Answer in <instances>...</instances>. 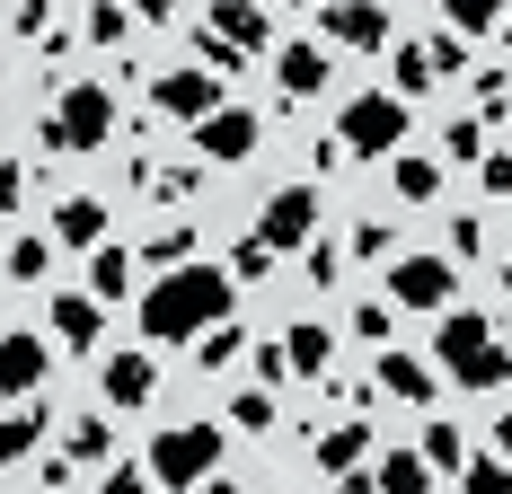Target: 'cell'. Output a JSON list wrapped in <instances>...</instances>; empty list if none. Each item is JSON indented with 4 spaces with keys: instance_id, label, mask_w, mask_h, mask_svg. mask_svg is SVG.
I'll return each mask as SVG.
<instances>
[{
    "instance_id": "1",
    "label": "cell",
    "mask_w": 512,
    "mask_h": 494,
    "mask_svg": "<svg viewBox=\"0 0 512 494\" xmlns=\"http://www.w3.org/2000/svg\"><path fill=\"white\" fill-rule=\"evenodd\" d=\"M221 318H239V283H230L212 256L159 274L151 292H142V336H151V345H195V336L221 327Z\"/></svg>"
},
{
    "instance_id": "2",
    "label": "cell",
    "mask_w": 512,
    "mask_h": 494,
    "mask_svg": "<svg viewBox=\"0 0 512 494\" xmlns=\"http://www.w3.org/2000/svg\"><path fill=\"white\" fill-rule=\"evenodd\" d=\"M442 380L451 389H512V353L486 309H442Z\"/></svg>"
},
{
    "instance_id": "3",
    "label": "cell",
    "mask_w": 512,
    "mask_h": 494,
    "mask_svg": "<svg viewBox=\"0 0 512 494\" xmlns=\"http://www.w3.org/2000/svg\"><path fill=\"white\" fill-rule=\"evenodd\" d=\"M221 459H230V433H221V424H168V433L151 442V459H142V477L195 494L204 477H221Z\"/></svg>"
},
{
    "instance_id": "4",
    "label": "cell",
    "mask_w": 512,
    "mask_h": 494,
    "mask_svg": "<svg viewBox=\"0 0 512 494\" xmlns=\"http://www.w3.org/2000/svg\"><path fill=\"white\" fill-rule=\"evenodd\" d=\"M407 133H415V106L389 98V89H362L336 115V150L345 159H389V150H407Z\"/></svg>"
},
{
    "instance_id": "5",
    "label": "cell",
    "mask_w": 512,
    "mask_h": 494,
    "mask_svg": "<svg viewBox=\"0 0 512 494\" xmlns=\"http://www.w3.org/2000/svg\"><path fill=\"white\" fill-rule=\"evenodd\" d=\"M106 142H115V89L71 80V89L45 106V150H106Z\"/></svg>"
},
{
    "instance_id": "6",
    "label": "cell",
    "mask_w": 512,
    "mask_h": 494,
    "mask_svg": "<svg viewBox=\"0 0 512 494\" xmlns=\"http://www.w3.org/2000/svg\"><path fill=\"white\" fill-rule=\"evenodd\" d=\"M460 274H451V256H433V247H407V256H389V309H460Z\"/></svg>"
},
{
    "instance_id": "7",
    "label": "cell",
    "mask_w": 512,
    "mask_h": 494,
    "mask_svg": "<svg viewBox=\"0 0 512 494\" xmlns=\"http://www.w3.org/2000/svg\"><path fill=\"white\" fill-rule=\"evenodd\" d=\"M265 256H292V247L318 239V186H283V195H265V212H256V230H248Z\"/></svg>"
},
{
    "instance_id": "8",
    "label": "cell",
    "mask_w": 512,
    "mask_h": 494,
    "mask_svg": "<svg viewBox=\"0 0 512 494\" xmlns=\"http://www.w3.org/2000/svg\"><path fill=\"white\" fill-rule=\"evenodd\" d=\"M256 142H265V115H256V106H230V98L195 124V159H221V168L256 159Z\"/></svg>"
},
{
    "instance_id": "9",
    "label": "cell",
    "mask_w": 512,
    "mask_h": 494,
    "mask_svg": "<svg viewBox=\"0 0 512 494\" xmlns=\"http://www.w3.org/2000/svg\"><path fill=\"white\" fill-rule=\"evenodd\" d=\"M318 36L345 53H380L389 45V9L380 0H318Z\"/></svg>"
},
{
    "instance_id": "10",
    "label": "cell",
    "mask_w": 512,
    "mask_h": 494,
    "mask_svg": "<svg viewBox=\"0 0 512 494\" xmlns=\"http://www.w3.org/2000/svg\"><path fill=\"white\" fill-rule=\"evenodd\" d=\"M98 397H106V406H124V415H142V406L159 397V362H151V353H133V345L106 353V362H98Z\"/></svg>"
},
{
    "instance_id": "11",
    "label": "cell",
    "mask_w": 512,
    "mask_h": 494,
    "mask_svg": "<svg viewBox=\"0 0 512 494\" xmlns=\"http://www.w3.org/2000/svg\"><path fill=\"white\" fill-rule=\"evenodd\" d=\"M151 106H159V115H177V124H204L212 106H221V80L195 71V62H186V71H159V80H151Z\"/></svg>"
},
{
    "instance_id": "12",
    "label": "cell",
    "mask_w": 512,
    "mask_h": 494,
    "mask_svg": "<svg viewBox=\"0 0 512 494\" xmlns=\"http://www.w3.org/2000/svg\"><path fill=\"white\" fill-rule=\"evenodd\" d=\"M45 362H53L45 336H0V415H9L18 397H36V389H45Z\"/></svg>"
},
{
    "instance_id": "13",
    "label": "cell",
    "mask_w": 512,
    "mask_h": 494,
    "mask_svg": "<svg viewBox=\"0 0 512 494\" xmlns=\"http://www.w3.org/2000/svg\"><path fill=\"white\" fill-rule=\"evenodd\" d=\"M204 27L221 36V45H239V53H265V45H274V18H265V0H212Z\"/></svg>"
},
{
    "instance_id": "14",
    "label": "cell",
    "mask_w": 512,
    "mask_h": 494,
    "mask_svg": "<svg viewBox=\"0 0 512 494\" xmlns=\"http://www.w3.org/2000/svg\"><path fill=\"white\" fill-rule=\"evenodd\" d=\"M53 336H62V353H98V336H106V309L89 292H53Z\"/></svg>"
},
{
    "instance_id": "15",
    "label": "cell",
    "mask_w": 512,
    "mask_h": 494,
    "mask_svg": "<svg viewBox=\"0 0 512 494\" xmlns=\"http://www.w3.org/2000/svg\"><path fill=\"white\" fill-rule=\"evenodd\" d=\"M309 459H318L327 477H345V468H362V459H380V442H371V424H362V415H345V424H327V433L309 442Z\"/></svg>"
},
{
    "instance_id": "16",
    "label": "cell",
    "mask_w": 512,
    "mask_h": 494,
    "mask_svg": "<svg viewBox=\"0 0 512 494\" xmlns=\"http://www.w3.org/2000/svg\"><path fill=\"white\" fill-rule=\"evenodd\" d=\"M274 80H283L292 98H318V89H327V45H318V36H292V45L274 53Z\"/></svg>"
},
{
    "instance_id": "17",
    "label": "cell",
    "mask_w": 512,
    "mask_h": 494,
    "mask_svg": "<svg viewBox=\"0 0 512 494\" xmlns=\"http://www.w3.org/2000/svg\"><path fill=\"white\" fill-rule=\"evenodd\" d=\"M380 397H407V406H433L442 397V380H433V362H415V353H380Z\"/></svg>"
},
{
    "instance_id": "18",
    "label": "cell",
    "mask_w": 512,
    "mask_h": 494,
    "mask_svg": "<svg viewBox=\"0 0 512 494\" xmlns=\"http://www.w3.org/2000/svg\"><path fill=\"white\" fill-rule=\"evenodd\" d=\"M53 247H106V203L98 195H62L53 203Z\"/></svg>"
},
{
    "instance_id": "19",
    "label": "cell",
    "mask_w": 512,
    "mask_h": 494,
    "mask_svg": "<svg viewBox=\"0 0 512 494\" xmlns=\"http://www.w3.org/2000/svg\"><path fill=\"white\" fill-rule=\"evenodd\" d=\"M89 300L98 309L133 300V247H89Z\"/></svg>"
},
{
    "instance_id": "20",
    "label": "cell",
    "mask_w": 512,
    "mask_h": 494,
    "mask_svg": "<svg viewBox=\"0 0 512 494\" xmlns=\"http://www.w3.org/2000/svg\"><path fill=\"white\" fill-rule=\"evenodd\" d=\"M45 406H36V397H18V406H9V415H0V468H18V459H27V450L45 442Z\"/></svg>"
},
{
    "instance_id": "21",
    "label": "cell",
    "mask_w": 512,
    "mask_h": 494,
    "mask_svg": "<svg viewBox=\"0 0 512 494\" xmlns=\"http://www.w3.org/2000/svg\"><path fill=\"white\" fill-rule=\"evenodd\" d=\"M327 362H336V336H327V318H301V327L283 336V371H309V380H318Z\"/></svg>"
},
{
    "instance_id": "22",
    "label": "cell",
    "mask_w": 512,
    "mask_h": 494,
    "mask_svg": "<svg viewBox=\"0 0 512 494\" xmlns=\"http://www.w3.org/2000/svg\"><path fill=\"white\" fill-rule=\"evenodd\" d=\"M389 186L407 203H433L442 195V159H424V150H389Z\"/></svg>"
},
{
    "instance_id": "23",
    "label": "cell",
    "mask_w": 512,
    "mask_h": 494,
    "mask_svg": "<svg viewBox=\"0 0 512 494\" xmlns=\"http://www.w3.org/2000/svg\"><path fill=\"white\" fill-rule=\"evenodd\" d=\"M371 494H433V468H424L415 450H380V468H371Z\"/></svg>"
},
{
    "instance_id": "24",
    "label": "cell",
    "mask_w": 512,
    "mask_h": 494,
    "mask_svg": "<svg viewBox=\"0 0 512 494\" xmlns=\"http://www.w3.org/2000/svg\"><path fill=\"white\" fill-rule=\"evenodd\" d=\"M195 247H204V230L195 221H168L151 247H142V265H159V274H177V265H195Z\"/></svg>"
},
{
    "instance_id": "25",
    "label": "cell",
    "mask_w": 512,
    "mask_h": 494,
    "mask_svg": "<svg viewBox=\"0 0 512 494\" xmlns=\"http://www.w3.org/2000/svg\"><path fill=\"white\" fill-rule=\"evenodd\" d=\"M239 353H248V327H239V318H221V327L195 336V362H204V371H230Z\"/></svg>"
},
{
    "instance_id": "26",
    "label": "cell",
    "mask_w": 512,
    "mask_h": 494,
    "mask_svg": "<svg viewBox=\"0 0 512 494\" xmlns=\"http://www.w3.org/2000/svg\"><path fill=\"white\" fill-rule=\"evenodd\" d=\"M274 424H283L274 389H239V397H230V433H274Z\"/></svg>"
},
{
    "instance_id": "27",
    "label": "cell",
    "mask_w": 512,
    "mask_h": 494,
    "mask_svg": "<svg viewBox=\"0 0 512 494\" xmlns=\"http://www.w3.org/2000/svg\"><path fill=\"white\" fill-rule=\"evenodd\" d=\"M512 0H442V18H451V36H486V27H504Z\"/></svg>"
},
{
    "instance_id": "28",
    "label": "cell",
    "mask_w": 512,
    "mask_h": 494,
    "mask_svg": "<svg viewBox=\"0 0 512 494\" xmlns=\"http://www.w3.org/2000/svg\"><path fill=\"white\" fill-rule=\"evenodd\" d=\"M389 71H398V89H389V98H424V89H433V62H424V45H398V53H389Z\"/></svg>"
},
{
    "instance_id": "29",
    "label": "cell",
    "mask_w": 512,
    "mask_h": 494,
    "mask_svg": "<svg viewBox=\"0 0 512 494\" xmlns=\"http://www.w3.org/2000/svg\"><path fill=\"white\" fill-rule=\"evenodd\" d=\"M53 274V239H9V283H45Z\"/></svg>"
},
{
    "instance_id": "30",
    "label": "cell",
    "mask_w": 512,
    "mask_h": 494,
    "mask_svg": "<svg viewBox=\"0 0 512 494\" xmlns=\"http://www.w3.org/2000/svg\"><path fill=\"white\" fill-rule=\"evenodd\" d=\"M415 459H424V468H468V442L451 433V424H424V442H415Z\"/></svg>"
},
{
    "instance_id": "31",
    "label": "cell",
    "mask_w": 512,
    "mask_h": 494,
    "mask_svg": "<svg viewBox=\"0 0 512 494\" xmlns=\"http://www.w3.org/2000/svg\"><path fill=\"white\" fill-rule=\"evenodd\" d=\"M442 159H451V168H477V159H486V124H477V115H460V124L442 133Z\"/></svg>"
},
{
    "instance_id": "32",
    "label": "cell",
    "mask_w": 512,
    "mask_h": 494,
    "mask_svg": "<svg viewBox=\"0 0 512 494\" xmlns=\"http://www.w3.org/2000/svg\"><path fill=\"white\" fill-rule=\"evenodd\" d=\"M62 450H71V468H80V459H106V450H115V433H106V415H80V424L62 433Z\"/></svg>"
},
{
    "instance_id": "33",
    "label": "cell",
    "mask_w": 512,
    "mask_h": 494,
    "mask_svg": "<svg viewBox=\"0 0 512 494\" xmlns=\"http://www.w3.org/2000/svg\"><path fill=\"white\" fill-rule=\"evenodd\" d=\"M80 27H89V45H133V18H124V0H98Z\"/></svg>"
},
{
    "instance_id": "34",
    "label": "cell",
    "mask_w": 512,
    "mask_h": 494,
    "mask_svg": "<svg viewBox=\"0 0 512 494\" xmlns=\"http://www.w3.org/2000/svg\"><path fill=\"white\" fill-rule=\"evenodd\" d=\"M204 195V168H151V203H195Z\"/></svg>"
},
{
    "instance_id": "35",
    "label": "cell",
    "mask_w": 512,
    "mask_h": 494,
    "mask_svg": "<svg viewBox=\"0 0 512 494\" xmlns=\"http://www.w3.org/2000/svg\"><path fill=\"white\" fill-rule=\"evenodd\" d=\"M345 327H354L362 345H389V327H398V309H389V300H354V318H345Z\"/></svg>"
},
{
    "instance_id": "36",
    "label": "cell",
    "mask_w": 512,
    "mask_h": 494,
    "mask_svg": "<svg viewBox=\"0 0 512 494\" xmlns=\"http://www.w3.org/2000/svg\"><path fill=\"white\" fill-rule=\"evenodd\" d=\"M460 494H512V468H504V459H468V468H460Z\"/></svg>"
},
{
    "instance_id": "37",
    "label": "cell",
    "mask_w": 512,
    "mask_h": 494,
    "mask_svg": "<svg viewBox=\"0 0 512 494\" xmlns=\"http://www.w3.org/2000/svg\"><path fill=\"white\" fill-rule=\"evenodd\" d=\"M442 247H451V256H486V221H477V212H451Z\"/></svg>"
},
{
    "instance_id": "38",
    "label": "cell",
    "mask_w": 512,
    "mask_h": 494,
    "mask_svg": "<svg viewBox=\"0 0 512 494\" xmlns=\"http://www.w3.org/2000/svg\"><path fill=\"white\" fill-rule=\"evenodd\" d=\"M221 274H230V283H265V274H274V256H265L256 239H239V256H230Z\"/></svg>"
},
{
    "instance_id": "39",
    "label": "cell",
    "mask_w": 512,
    "mask_h": 494,
    "mask_svg": "<svg viewBox=\"0 0 512 494\" xmlns=\"http://www.w3.org/2000/svg\"><path fill=\"white\" fill-rule=\"evenodd\" d=\"M239 62H248L239 45H221V36H195V71H212V80H221V71H239Z\"/></svg>"
},
{
    "instance_id": "40",
    "label": "cell",
    "mask_w": 512,
    "mask_h": 494,
    "mask_svg": "<svg viewBox=\"0 0 512 494\" xmlns=\"http://www.w3.org/2000/svg\"><path fill=\"white\" fill-rule=\"evenodd\" d=\"M345 256H398V230H389V221H362Z\"/></svg>"
},
{
    "instance_id": "41",
    "label": "cell",
    "mask_w": 512,
    "mask_h": 494,
    "mask_svg": "<svg viewBox=\"0 0 512 494\" xmlns=\"http://www.w3.org/2000/svg\"><path fill=\"white\" fill-rule=\"evenodd\" d=\"M424 62H433V80H442V71H468V36H433Z\"/></svg>"
},
{
    "instance_id": "42",
    "label": "cell",
    "mask_w": 512,
    "mask_h": 494,
    "mask_svg": "<svg viewBox=\"0 0 512 494\" xmlns=\"http://www.w3.org/2000/svg\"><path fill=\"white\" fill-rule=\"evenodd\" d=\"M336 274H345V247L309 239V283H318V292H327V283H336Z\"/></svg>"
},
{
    "instance_id": "43",
    "label": "cell",
    "mask_w": 512,
    "mask_h": 494,
    "mask_svg": "<svg viewBox=\"0 0 512 494\" xmlns=\"http://www.w3.org/2000/svg\"><path fill=\"white\" fill-rule=\"evenodd\" d=\"M248 371H256V389H283V380H292V371H283V345H256Z\"/></svg>"
},
{
    "instance_id": "44",
    "label": "cell",
    "mask_w": 512,
    "mask_h": 494,
    "mask_svg": "<svg viewBox=\"0 0 512 494\" xmlns=\"http://www.w3.org/2000/svg\"><path fill=\"white\" fill-rule=\"evenodd\" d=\"M477 186H486V195H495V203L512 195V150H495V159H477Z\"/></svg>"
},
{
    "instance_id": "45",
    "label": "cell",
    "mask_w": 512,
    "mask_h": 494,
    "mask_svg": "<svg viewBox=\"0 0 512 494\" xmlns=\"http://www.w3.org/2000/svg\"><path fill=\"white\" fill-rule=\"evenodd\" d=\"M18 203H27V168H18V159H0V221H9Z\"/></svg>"
},
{
    "instance_id": "46",
    "label": "cell",
    "mask_w": 512,
    "mask_h": 494,
    "mask_svg": "<svg viewBox=\"0 0 512 494\" xmlns=\"http://www.w3.org/2000/svg\"><path fill=\"white\" fill-rule=\"evenodd\" d=\"M504 98H512L504 71H477V106H486V115H504Z\"/></svg>"
},
{
    "instance_id": "47",
    "label": "cell",
    "mask_w": 512,
    "mask_h": 494,
    "mask_svg": "<svg viewBox=\"0 0 512 494\" xmlns=\"http://www.w3.org/2000/svg\"><path fill=\"white\" fill-rule=\"evenodd\" d=\"M106 494H151V477H142V468L124 459V468H106Z\"/></svg>"
},
{
    "instance_id": "48",
    "label": "cell",
    "mask_w": 512,
    "mask_h": 494,
    "mask_svg": "<svg viewBox=\"0 0 512 494\" xmlns=\"http://www.w3.org/2000/svg\"><path fill=\"white\" fill-rule=\"evenodd\" d=\"M45 18H53V0H18V36H45Z\"/></svg>"
},
{
    "instance_id": "49",
    "label": "cell",
    "mask_w": 512,
    "mask_h": 494,
    "mask_svg": "<svg viewBox=\"0 0 512 494\" xmlns=\"http://www.w3.org/2000/svg\"><path fill=\"white\" fill-rule=\"evenodd\" d=\"M124 18H151V27H168V18H177V0H124Z\"/></svg>"
},
{
    "instance_id": "50",
    "label": "cell",
    "mask_w": 512,
    "mask_h": 494,
    "mask_svg": "<svg viewBox=\"0 0 512 494\" xmlns=\"http://www.w3.org/2000/svg\"><path fill=\"white\" fill-rule=\"evenodd\" d=\"M495 450H504V468H512V406L495 415Z\"/></svg>"
},
{
    "instance_id": "51",
    "label": "cell",
    "mask_w": 512,
    "mask_h": 494,
    "mask_svg": "<svg viewBox=\"0 0 512 494\" xmlns=\"http://www.w3.org/2000/svg\"><path fill=\"white\" fill-rule=\"evenodd\" d=\"M195 494H239V486H230V477H204V486H195Z\"/></svg>"
},
{
    "instance_id": "52",
    "label": "cell",
    "mask_w": 512,
    "mask_h": 494,
    "mask_svg": "<svg viewBox=\"0 0 512 494\" xmlns=\"http://www.w3.org/2000/svg\"><path fill=\"white\" fill-rule=\"evenodd\" d=\"M495 36H504V45H512V9H504V27H495Z\"/></svg>"
},
{
    "instance_id": "53",
    "label": "cell",
    "mask_w": 512,
    "mask_h": 494,
    "mask_svg": "<svg viewBox=\"0 0 512 494\" xmlns=\"http://www.w3.org/2000/svg\"><path fill=\"white\" fill-rule=\"evenodd\" d=\"M504 292H512V247H504Z\"/></svg>"
},
{
    "instance_id": "54",
    "label": "cell",
    "mask_w": 512,
    "mask_h": 494,
    "mask_svg": "<svg viewBox=\"0 0 512 494\" xmlns=\"http://www.w3.org/2000/svg\"><path fill=\"white\" fill-rule=\"evenodd\" d=\"M504 133H512V106H504Z\"/></svg>"
},
{
    "instance_id": "55",
    "label": "cell",
    "mask_w": 512,
    "mask_h": 494,
    "mask_svg": "<svg viewBox=\"0 0 512 494\" xmlns=\"http://www.w3.org/2000/svg\"><path fill=\"white\" fill-rule=\"evenodd\" d=\"M292 9H309V0H292Z\"/></svg>"
}]
</instances>
